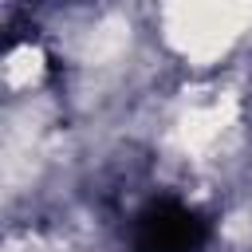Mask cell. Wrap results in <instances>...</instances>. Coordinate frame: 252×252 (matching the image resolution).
Masks as SVG:
<instances>
[{
  "mask_svg": "<svg viewBox=\"0 0 252 252\" xmlns=\"http://www.w3.org/2000/svg\"><path fill=\"white\" fill-rule=\"evenodd\" d=\"M205 220L169 197L154 201L138 217V252H193L205 244Z\"/></svg>",
  "mask_w": 252,
  "mask_h": 252,
  "instance_id": "cell-1",
  "label": "cell"
}]
</instances>
